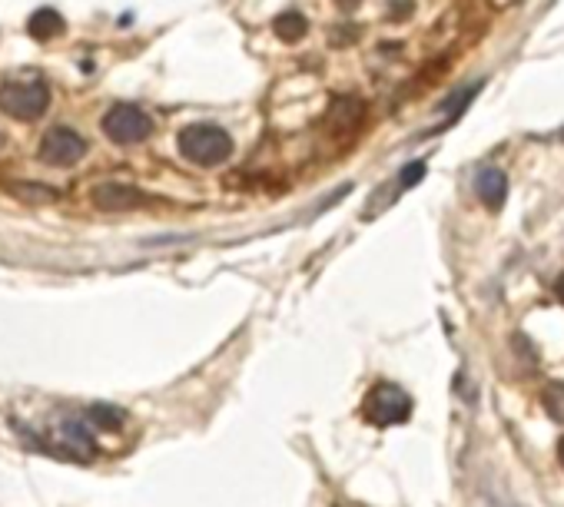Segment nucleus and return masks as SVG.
<instances>
[{
  "label": "nucleus",
  "instance_id": "obj_1",
  "mask_svg": "<svg viewBox=\"0 0 564 507\" xmlns=\"http://www.w3.org/2000/svg\"><path fill=\"white\" fill-rule=\"evenodd\" d=\"M180 153L196 166H219L233 156V139L213 123H192L180 133Z\"/></svg>",
  "mask_w": 564,
  "mask_h": 507
},
{
  "label": "nucleus",
  "instance_id": "obj_2",
  "mask_svg": "<svg viewBox=\"0 0 564 507\" xmlns=\"http://www.w3.org/2000/svg\"><path fill=\"white\" fill-rule=\"evenodd\" d=\"M50 106V90L40 80H17L0 87V110L13 120H40Z\"/></svg>",
  "mask_w": 564,
  "mask_h": 507
},
{
  "label": "nucleus",
  "instance_id": "obj_3",
  "mask_svg": "<svg viewBox=\"0 0 564 507\" xmlns=\"http://www.w3.org/2000/svg\"><path fill=\"white\" fill-rule=\"evenodd\" d=\"M103 133L120 147H133V143H143L153 133V120L136 103H116L103 116Z\"/></svg>",
  "mask_w": 564,
  "mask_h": 507
},
{
  "label": "nucleus",
  "instance_id": "obj_4",
  "mask_svg": "<svg viewBox=\"0 0 564 507\" xmlns=\"http://www.w3.org/2000/svg\"><path fill=\"white\" fill-rule=\"evenodd\" d=\"M365 418L379 425V428H392L412 418V398H408L398 384H375L372 392L365 394Z\"/></svg>",
  "mask_w": 564,
  "mask_h": 507
},
{
  "label": "nucleus",
  "instance_id": "obj_5",
  "mask_svg": "<svg viewBox=\"0 0 564 507\" xmlns=\"http://www.w3.org/2000/svg\"><path fill=\"white\" fill-rule=\"evenodd\" d=\"M37 156L44 159V163H50V166H73V163H80V159L87 156V139L80 133H73L70 126H54L40 139Z\"/></svg>",
  "mask_w": 564,
  "mask_h": 507
},
{
  "label": "nucleus",
  "instance_id": "obj_6",
  "mask_svg": "<svg viewBox=\"0 0 564 507\" xmlns=\"http://www.w3.org/2000/svg\"><path fill=\"white\" fill-rule=\"evenodd\" d=\"M93 203L100 206L103 213H130V209L147 206V192L126 186V182H103L93 190Z\"/></svg>",
  "mask_w": 564,
  "mask_h": 507
},
{
  "label": "nucleus",
  "instance_id": "obj_7",
  "mask_svg": "<svg viewBox=\"0 0 564 507\" xmlns=\"http://www.w3.org/2000/svg\"><path fill=\"white\" fill-rule=\"evenodd\" d=\"M362 116H365V103L359 97H338L332 103V110H329V126L338 130V133H355L362 123Z\"/></svg>",
  "mask_w": 564,
  "mask_h": 507
},
{
  "label": "nucleus",
  "instance_id": "obj_8",
  "mask_svg": "<svg viewBox=\"0 0 564 507\" xmlns=\"http://www.w3.org/2000/svg\"><path fill=\"white\" fill-rule=\"evenodd\" d=\"M474 190L482 196V203H485L491 213H498V209L505 206V196H508L505 173H501V169H482L478 180H474Z\"/></svg>",
  "mask_w": 564,
  "mask_h": 507
},
{
  "label": "nucleus",
  "instance_id": "obj_9",
  "mask_svg": "<svg viewBox=\"0 0 564 507\" xmlns=\"http://www.w3.org/2000/svg\"><path fill=\"white\" fill-rule=\"evenodd\" d=\"M27 34L34 37V40H54V37L64 34V17H60L54 7H40V11L30 13Z\"/></svg>",
  "mask_w": 564,
  "mask_h": 507
},
{
  "label": "nucleus",
  "instance_id": "obj_10",
  "mask_svg": "<svg viewBox=\"0 0 564 507\" xmlns=\"http://www.w3.org/2000/svg\"><path fill=\"white\" fill-rule=\"evenodd\" d=\"M272 30H276V37L286 40V44H299V40L309 34V21H305V13L299 11H286L272 21Z\"/></svg>",
  "mask_w": 564,
  "mask_h": 507
},
{
  "label": "nucleus",
  "instance_id": "obj_11",
  "mask_svg": "<svg viewBox=\"0 0 564 507\" xmlns=\"http://www.w3.org/2000/svg\"><path fill=\"white\" fill-rule=\"evenodd\" d=\"M87 418H90L97 428L103 431H116L120 425H124V411L120 408H113V405H90L87 408Z\"/></svg>",
  "mask_w": 564,
  "mask_h": 507
},
{
  "label": "nucleus",
  "instance_id": "obj_12",
  "mask_svg": "<svg viewBox=\"0 0 564 507\" xmlns=\"http://www.w3.org/2000/svg\"><path fill=\"white\" fill-rule=\"evenodd\" d=\"M542 401H544V408H548V415H551L554 421H564V384L561 382L548 384L544 394H542Z\"/></svg>",
  "mask_w": 564,
  "mask_h": 507
},
{
  "label": "nucleus",
  "instance_id": "obj_13",
  "mask_svg": "<svg viewBox=\"0 0 564 507\" xmlns=\"http://www.w3.org/2000/svg\"><path fill=\"white\" fill-rule=\"evenodd\" d=\"M422 176H425V163H408V166L398 173V190H412Z\"/></svg>",
  "mask_w": 564,
  "mask_h": 507
},
{
  "label": "nucleus",
  "instance_id": "obj_14",
  "mask_svg": "<svg viewBox=\"0 0 564 507\" xmlns=\"http://www.w3.org/2000/svg\"><path fill=\"white\" fill-rule=\"evenodd\" d=\"M13 192H34L30 199H54L50 186H27V182H21V186H13Z\"/></svg>",
  "mask_w": 564,
  "mask_h": 507
},
{
  "label": "nucleus",
  "instance_id": "obj_15",
  "mask_svg": "<svg viewBox=\"0 0 564 507\" xmlns=\"http://www.w3.org/2000/svg\"><path fill=\"white\" fill-rule=\"evenodd\" d=\"M338 7H342V11H355V7H359L362 0H336Z\"/></svg>",
  "mask_w": 564,
  "mask_h": 507
},
{
  "label": "nucleus",
  "instance_id": "obj_16",
  "mask_svg": "<svg viewBox=\"0 0 564 507\" xmlns=\"http://www.w3.org/2000/svg\"><path fill=\"white\" fill-rule=\"evenodd\" d=\"M554 295H558V299L564 302V275H561L558 282H554Z\"/></svg>",
  "mask_w": 564,
  "mask_h": 507
},
{
  "label": "nucleus",
  "instance_id": "obj_17",
  "mask_svg": "<svg viewBox=\"0 0 564 507\" xmlns=\"http://www.w3.org/2000/svg\"><path fill=\"white\" fill-rule=\"evenodd\" d=\"M558 461H561V468H564V438H561V444H558Z\"/></svg>",
  "mask_w": 564,
  "mask_h": 507
},
{
  "label": "nucleus",
  "instance_id": "obj_18",
  "mask_svg": "<svg viewBox=\"0 0 564 507\" xmlns=\"http://www.w3.org/2000/svg\"><path fill=\"white\" fill-rule=\"evenodd\" d=\"M0 143H4V136H0Z\"/></svg>",
  "mask_w": 564,
  "mask_h": 507
}]
</instances>
